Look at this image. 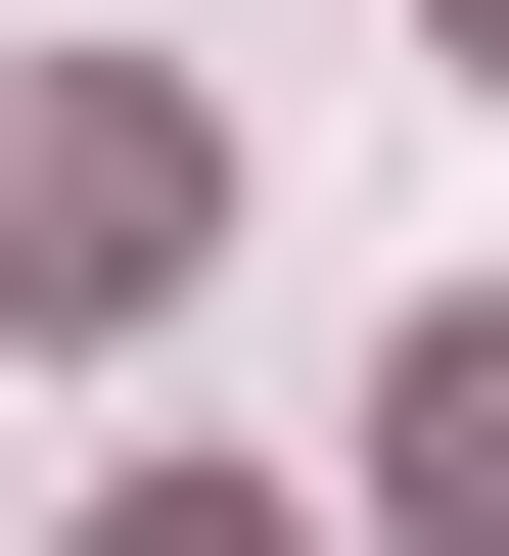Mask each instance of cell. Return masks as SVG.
I'll return each mask as SVG.
<instances>
[{
	"instance_id": "277c9868",
	"label": "cell",
	"mask_w": 509,
	"mask_h": 556,
	"mask_svg": "<svg viewBox=\"0 0 509 556\" xmlns=\"http://www.w3.org/2000/svg\"><path fill=\"white\" fill-rule=\"evenodd\" d=\"M463 47H509V0H463Z\"/></svg>"
},
{
	"instance_id": "7a4b0ae2",
	"label": "cell",
	"mask_w": 509,
	"mask_h": 556,
	"mask_svg": "<svg viewBox=\"0 0 509 556\" xmlns=\"http://www.w3.org/2000/svg\"><path fill=\"white\" fill-rule=\"evenodd\" d=\"M371 510H417V556H509V325H417V371H371Z\"/></svg>"
},
{
	"instance_id": "6da1fadb",
	"label": "cell",
	"mask_w": 509,
	"mask_h": 556,
	"mask_svg": "<svg viewBox=\"0 0 509 556\" xmlns=\"http://www.w3.org/2000/svg\"><path fill=\"white\" fill-rule=\"evenodd\" d=\"M0 278H47V325L186 278V93H0Z\"/></svg>"
},
{
	"instance_id": "3957f363",
	"label": "cell",
	"mask_w": 509,
	"mask_h": 556,
	"mask_svg": "<svg viewBox=\"0 0 509 556\" xmlns=\"http://www.w3.org/2000/svg\"><path fill=\"white\" fill-rule=\"evenodd\" d=\"M93 556H278V510H232V464H186V510H93Z\"/></svg>"
}]
</instances>
